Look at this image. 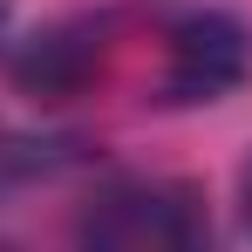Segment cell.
I'll return each mask as SVG.
<instances>
[{"instance_id":"obj_2","label":"cell","mask_w":252,"mask_h":252,"mask_svg":"<svg viewBox=\"0 0 252 252\" xmlns=\"http://www.w3.org/2000/svg\"><path fill=\"white\" fill-rule=\"evenodd\" d=\"M164 62H157V102H218L225 89L246 82L252 34L218 7H177L164 14Z\"/></svg>"},{"instance_id":"obj_4","label":"cell","mask_w":252,"mask_h":252,"mask_svg":"<svg viewBox=\"0 0 252 252\" xmlns=\"http://www.w3.org/2000/svg\"><path fill=\"white\" fill-rule=\"evenodd\" d=\"M0 252H14V246H7V239H0Z\"/></svg>"},{"instance_id":"obj_1","label":"cell","mask_w":252,"mask_h":252,"mask_svg":"<svg viewBox=\"0 0 252 252\" xmlns=\"http://www.w3.org/2000/svg\"><path fill=\"white\" fill-rule=\"evenodd\" d=\"M75 252H211L205 198L177 177H123L89 205Z\"/></svg>"},{"instance_id":"obj_3","label":"cell","mask_w":252,"mask_h":252,"mask_svg":"<svg viewBox=\"0 0 252 252\" xmlns=\"http://www.w3.org/2000/svg\"><path fill=\"white\" fill-rule=\"evenodd\" d=\"M239 211H246V232H252V157H246V170H239Z\"/></svg>"}]
</instances>
